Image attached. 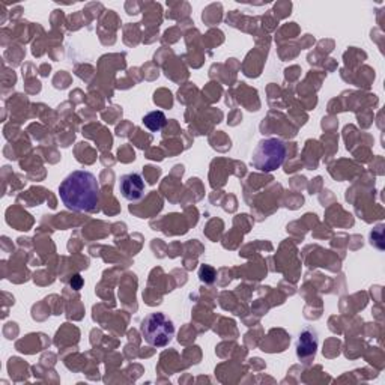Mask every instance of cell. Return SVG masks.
I'll return each instance as SVG.
<instances>
[{
	"label": "cell",
	"instance_id": "1",
	"mask_svg": "<svg viewBox=\"0 0 385 385\" xmlns=\"http://www.w3.org/2000/svg\"><path fill=\"white\" fill-rule=\"evenodd\" d=\"M62 203L74 213H95L101 201L100 184L96 176L86 170H75L59 187Z\"/></svg>",
	"mask_w": 385,
	"mask_h": 385
},
{
	"label": "cell",
	"instance_id": "2",
	"mask_svg": "<svg viewBox=\"0 0 385 385\" xmlns=\"http://www.w3.org/2000/svg\"><path fill=\"white\" fill-rule=\"evenodd\" d=\"M286 158V145L276 137L260 140L251 156V166L260 172H274L282 168Z\"/></svg>",
	"mask_w": 385,
	"mask_h": 385
},
{
	"label": "cell",
	"instance_id": "3",
	"mask_svg": "<svg viewBox=\"0 0 385 385\" xmlns=\"http://www.w3.org/2000/svg\"><path fill=\"white\" fill-rule=\"evenodd\" d=\"M140 333L148 345L164 348L172 342L175 336V325L172 319H169L164 313H151L141 321Z\"/></svg>",
	"mask_w": 385,
	"mask_h": 385
},
{
	"label": "cell",
	"instance_id": "4",
	"mask_svg": "<svg viewBox=\"0 0 385 385\" xmlns=\"http://www.w3.org/2000/svg\"><path fill=\"white\" fill-rule=\"evenodd\" d=\"M119 191L124 199L139 202L145 197V181L139 173H127L119 179Z\"/></svg>",
	"mask_w": 385,
	"mask_h": 385
},
{
	"label": "cell",
	"instance_id": "5",
	"mask_svg": "<svg viewBox=\"0 0 385 385\" xmlns=\"http://www.w3.org/2000/svg\"><path fill=\"white\" fill-rule=\"evenodd\" d=\"M316 348H317L316 333L312 332L310 328L304 329L300 336L298 346H296V355H298V358L303 360V362H305V365H309L310 360L315 358Z\"/></svg>",
	"mask_w": 385,
	"mask_h": 385
},
{
	"label": "cell",
	"instance_id": "6",
	"mask_svg": "<svg viewBox=\"0 0 385 385\" xmlns=\"http://www.w3.org/2000/svg\"><path fill=\"white\" fill-rule=\"evenodd\" d=\"M141 122L149 131H152V133H158V131H161L164 127H166L168 119H166V115L160 112V110H157V112L148 113L145 118H143Z\"/></svg>",
	"mask_w": 385,
	"mask_h": 385
},
{
	"label": "cell",
	"instance_id": "7",
	"mask_svg": "<svg viewBox=\"0 0 385 385\" xmlns=\"http://www.w3.org/2000/svg\"><path fill=\"white\" fill-rule=\"evenodd\" d=\"M199 277H201V280L203 283L211 284L215 280V270L213 267H210V265H203L201 268V271H199Z\"/></svg>",
	"mask_w": 385,
	"mask_h": 385
}]
</instances>
